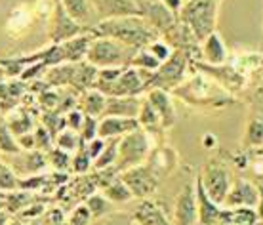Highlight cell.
<instances>
[{
	"instance_id": "obj_19",
	"label": "cell",
	"mask_w": 263,
	"mask_h": 225,
	"mask_svg": "<svg viewBox=\"0 0 263 225\" xmlns=\"http://www.w3.org/2000/svg\"><path fill=\"white\" fill-rule=\"evenodd\" d=\"M139 128L138 119H126V117H101L98 124V138L111 139L122 138L128 132Z\"/></svg>"
},
{
	"instance_id": "obj_47",
	"label": "cell",
	"mask_w": 263,
	"mask_h": 225,
	"mask_svg": "<svg viewBox=\"0 0 263 225\" xmlns=\"http://www.w3.org/2000/svg\"><path fill=\"white\" fill-rule=\"evenodd\" d=\"M103 145H105V139L96 138V139H92V141H88V143H84V149H86V153L90 155V159L96 160V159L99 157V153H101V149H103Z\"/></svg>"
},
{
	"instance_id": "obj_17",
	"label": "cell",
	"mask_w": 263,
	"mask_h": 225,
	"mask_svg": "<svg viewBox=\"0 0 263 225\" xmlns=\"http://www.w3.org/2000/svg\"><path fill=\"white\" fill-rule=\"evenodd\" d=\"M145 98L147 101L155 107L157 115L160 117V122H162V128H170L176 122V107H174V101H172L170 92L166 90H160V88H151L145 92Z\"/></svg>"
},
{
	"instance_id": "obj_56",
	"label": "cell",
	"mask_w": 263,
	"mask_h": 225,
	"mask_svg": "<svg viewBox=\"0 0 263 225\" xmlns=\"http://www.w3.org/2000/svg\"><path fill=\"white\" fill-rule=\"evenodd\" d=\"M216 2H217V4H219V2H221V0H216Z\"/></svg>"
},
{
	"instance_id": "obj_43",
	"label": "cell",
	"mask_w": 263,
	"mask_h": 225,
	"mask_svg": "<svg viewBox=\"0 0 263 225\" xmlns=\"http://www.w3.org/2000/svg\"><path fill=\"white\" fill-rule=\"evenodd\" d=\"M52 147H53V136L42 124H36V128H34V149L48 153Z\"/></svg>"
},
{
	"instance_id": "obj_9",
	"label": "cell",
	"mask_w": 263,
	"mask_h": 225,
	"mask_svg": "<svg viewBox=\"0 0 263 225\" xmlns=\"http://www.w3.org/2000/svg\"><path fill=\"white\" fill-rule=\"evenodd\" d=\"M139 8V15L143 17L158 34L166 33L176 20L178 13H174L168 6H164L160 0H136Z\"/></svg>"
},
{
	"instance_id": "obj_53",
	"label": "cell",
	"mask_w": 263,
	"mask_h": 225,
	"mask_svg": "<svg viewBox=\"0 0 263 225\" xmlns=\"http://www.w3.org/2000/svg\"><path fill=\"white\" fill-rule=\"evenodd\" d=\"M0 208H6V191H0Z\"/></svg>"
},
{
	"instance_id": "obj_12",
	"label": "cell",
	"mask_w": 263,
	"mask_h": 225,
	"mask_svg": "<svg viewBox=\"0 0 263 225\" xmlns=\"http://www.w3.org/2000/svg\"><path fill=\"white\" fill-rule=\"evenodd\" d=\"M195 195H197V208H198V221L200 225H225L229 208L223 204H217L206 195L198 178L195 179Z\"/></svg>"
},
{
	"instance_id": "obj_7",
	"label": "cell",
	"mask_w": 263,
	"mask_h": 225,
	"mask_svg": "<svg viewBox=\"0 0 263 225\" xmlns=\"http://www.w3.org/2000/svg\"><path fill=\"white\" fill-rule=\"evenodd\" d=\"M120 179L130 189L134 199L141 200V199H149L153 193L157 191L160 176L147 162H143V164L134 166V168H128L124 172H120Z\"/></svg>"
},
{
	"instance_id": "obj_2",
	"label": "cell",
	"mask_w": 263,
	"mask_h": 225,
	"mask_svg": "<svg viewBox=\"0 0 263 225\" xmlns=\"http://www.w3.org/2000/svg\"><path fill=\"white\" fill-rule=\"evenodd\" d=\"M217 8L219 4L216 0H183L178 17L191 29V33L200 42L216 31Z\"/></svg>"
},
{
	"instance_id": "obj_11",
	"label": "cell",
	"mask_w": 263,
	"mask_h": 225,
	"mask_svg": "<svg viewBox=\"0 0 263 225\" xmlns=\"http://www.w3.org/2000/svg\"><path fill=\"white\" fill-rule=\"evenodd\" d=\"M172 225H200V221H198L195 185H189V183H187V185L181 187V191L178 193L176 204H174Z\"/></svg>"
},
{
	"instance_id": "obj_36",
	"label": "cell",
	"mask_w": 263,
	"mask_h": 225,
	"mask_svg": "<svg viewBox=\"0 0 263 225\" xmlns=\"http://www.w3.org/2000/svg\"><path fill=\"white\" fill-rule=\"evenodd\" d=\"M259 218L256 208H229L225 225H257Z\"/></svg>"
},
{
	"instance_id": "obj_25",
	"label": "cell",
	"mask_w": 263,
	"mask_h": 225,
	"mask_svg": "<svg viewBox=\"0 0 263 225\" xmlns=\"http://www.w3.org/2000/svg\"><path fill=\"white\" fill-rule=\"evenodd\" d=\"M96 74H98V67H93L92 63L88 61H80V63H74V69H72V79L69 86L77 92H86V90H92L93 82H96Z\"/></svg>"
},
{
	"instance_id": "obj_3",
	"label": "cell",
	"mask_w": 263,
	"mask_h": 225,
	"mask_svg": "<svg viewBox=\"0 0 263 225\" xmlns=\"http://www.w3.org/2000/svg\"><path fill=\"white\" fill-rule=\"evenodd\" d=\"M138 50L126 46L122 42L109 36H93L86 61L98 69L107 67H130L132 58Z\"/></svg>"
},
{
	"instance_id": "obj_15",
	"label": "cell",
	"mask_w": 263,
	"mask_h": 225,
	"mask_svg": "<svg viewBox=\"0 0 263 225\" xmlns=\"http://www.w3.org/2000/svg\"><path fill=\"white\" fill-rule=\"evenodd\" d=\"M145 73L147 71H139L132 65L126 67L115 82L111 96H145Z\"/></svg>"
},
{
	"instance_id": "obj_31",
	"label": "cell",
	"mask_w": 263,
	"mask_h": 225,
	"mask_svg": "<svg viewBox=\"0 0 263 225\" xmlns=\"http://www.w3.org/2000/svg\"><path fill=\"white\" fill-rule=\"evenodd\" d=\"M101 193L105 195L107 199L111 200L112 204H124V202H130V200H134V195H132L130 189L126 187L124 181L120 179V174H119V178L112 179L105 189H101Z\"/></svg>"
},
{
	"instance_id": "obj_55",
	"label": "cell",
	"mask_w": 263,
	"mask_h": 225,
	"mask_svg": "<svg viewBox=\"0 0 263 225\" xmlns=\"http://www.w3.org/2000/svg\"><path fill=\"white\" fill-rule=\"evenodd\" d=\"M257 225H263V221H259V223H257Z\"/></svg>"
},
{
	"instance_id": "obj_18",
	"label": "cell",
	"mask_w": 263,
	"mask_h": 225,
	"mask_svg": "<svg viewBox=\"0 0 263 225\" xmlns=\"http://www.w3.org/2000/svg\"><path fill=\"white\" fill-rule=\"evenodd\" d=\"M99 21L124 15H139V8L136 0H92Z\"/></svg>"
},
{
	"instance_id": "obj_22",
	"label": "cell",
	"mask_w": 263,
	"mask_h": 225,
	"mask_svg": "<svg viewBox=\"0 0 263 225\" xmlns=\"http://www.w3.org/2000/svg\"><path fill=\"white\" fill-rule=\"evenodd\" d=\"M92 39L93 34L90 31H84V33L61 42L63 61L65 63H80V61H84L86 55H88V50H90V44H92Z\"/></svg>"
},
{
	"instance_id": "obj_8",
	"label": "cell",
	"mask_w": 263,
	"mask_h": 225,
	"mask_svg": "<svg viewBox=\"0 0 263 225\" xmlns=\"http://www.w3.org/2000/svg\"><path fill=\"white\" fill-rule=\"evenodd\" d=\"M84 27H80L65 12V8L61 6L60 0H53V10L52 15H50V27H48V39H50V42L52 44H61V42L84 33Z\"/></svg>"
},
{
	"instance_id": "obj_1",
	"label": "cell",
	"mask_w": 263,
	"mask_h": 225,
	"mask_svg": "<svg viewBox=\"0 0 263 225\" xmlns=\"http://www.w3.org/2000/svg\"><path fill=\"white\" fill-rule=\"evenodd\" d=\"M93 36H109L134 48L141 50L147 48L153 40H157L160 34L153 29L141 15H124V17H111L101 20L90 29Z\"/></svg>"
},
{
	"instance_id": "obj_42",
	"label": "cell",
	"mask_w": 263,
	"mask_h": 225,
	"mask_svg": "<svg viewBox=\"0 0 263 225\" xmlns=\"http://www.w3.org/2000/svg\"><path fill=\"white\" fill-rule=\"evenodd\" d=\"M92 225H136L132 219V214L122 210H111L101 218H93Z\"/></svg>"
},
{
	"instance_id": "obj_37",
	"label": "cell",
	"mask_w": 263,
	"mask_h": 225,
	"mask_svg": "<svg viewBox=\"0 0 263 225\" xmlns=\"http://www.w3.org/2000/svg\"><path fill=\"white\" fill-rule=\"evenodd\" d=\"M48 157V166H50V170H55V172H69L71 170V159L72 155L71 153L63 151L60 147L53 145L50 151L46 153Z\"/></svg>"
},
{
	"instance_id": "obj_45",
	"label": "cell",
	"mask_w": 263,
	"mask_h": 225,
	"mask_svg": "<svg viewBox=\"0 0 263 225\" xmlns=\"http://www.w3.org/2000/svg\"><path fill=\"white\" fill-rule=\"evenodd\" d=\"M98 124H99V119L84 115L82 126H80V130H79V136L84 143H88V141H92V139L98 138Z\"/></svg>"
},
{
	"instance_id": "obj_29",
	"label": "cell",
	"mask_w": 263,
	"mask_h": 225,
	"mask_svg": "<svg viewBox=\"0 0 263 225\" xmlns=\"http://www.w3.org/2000/svg\"><path fill=\"white\" fill-rule=\"evenodd\" d=\"M126 67H107V69H98V74H96V82H93V90L105 93V96H111L112 86L119 79L122 71Z\"/></svg>"
},
{
	"instance_id": "obj_24",
	"label": "cell",
	"mask_w": 263,
	"mask_h": 225,
	"mask_svg": "<svg viewBox=\"0 0 263 225\" xmlns=\"http://www.w3.org/2000/svg\"><path fill=\"white\" fill-rule=\"evenodd\" d=\"M4 119H6L10 130L15 134V138L21 136V134L33 132L34 128H36V120H34L33 113H31V109L25 105H17L15 109L6 113Z\"/></svg>"
},
{
	"instance_id": "obj_54",
	"label": "cell",
	"mask_w": 263,
	"mask_h": 225,
	"mask_svg": "<svg viewBox=\"0 0 263 225\" xmlns=\"http://www.w3.org/2000/svg\"><path fill=\"white\" fill-rule=\"evenodd\" d=\"M53 225H65V221H61V223H53Z\"/></svg>"
},
{
	"instance_id": "obj_48",
	"label": "cell",
	"mask_w": 263,
	"mask_h": 225,
	"mask_svg": "<svg viewBox=\"0 0 263 225\" xmlns=\"http://www.w3.org/2000/svg\"><path fill=\"white\" fill-rule=\"evenodd\" d=\"M17 143H20L21 151H31V149H34V130L33 132H27V134L17 136Z\"/></svg>"
},
{
	"instance_id": "obj_30",
	"label": "cell",
	"mask_w": 263,
	"mask_h": 225,
	"mask_svg": "<svg viewBox=\"0 0 263 225\" xmlns=\"http://www.w3.org/2000/svg\"><path fill=\"white\" fill-rule=\"evenodd\" d=\"M119 139L120 138H111L105 139V145L99 153V157L93 160V170H101V168H111L117 164L119 159Z\"/></svg>"
},
{
	"instance_id": "obj_10",
	"label": "cell",
	"mask_w": 263,
	"mask_h": 225,
	"mask_svg": "<svg viewBox=\"0 0 263 225\" xmlns=\"http://www.w3.org/2000/svg\"><path fill=\"white\" fill-rule=\"evenodd\" d=\"M8 164L12 166V170L17 174V178H31L36 174L48 172L50 166H48V157L44 151L39 149H31V151H20L15 155H10Z\"/></svg>"
},
{
	"instance_id": "obj_52",
	"label": "cell",
	"mask_w": 263,
	"mask_h": 225,
	"mask_svg": "<svg viewBox=\"0 0 263 225\" xmlns=\"http://www.w3.org/2000/svg\"><path fill=\"white\" fill-rule=\"evenodd\" d=\"M12 214L8 212L6 208H0V225H8L10 221H12Z\"/></svg>"
},
{
	"instance_id": "obj_28",
	"label": "cell",
	"mask_w": 263,
	"mask_h": 225,
	"mask_svg": "<svg viewBox=\"0 0 263 225\" xmlns=\"http://www.w3.org/2000/svg\"><path fill=\"white\" fill-rule=\"evenodd\" d=\"M39 199H42L39 193L25 191V189H15V191L6 193V210L12 216H15V214H20L29 204L36 202Z\"/></svg>"
},
{
	"instance_id": "obj_38",
	"label": "cell",
	"mask_w": 263,
	"mask_h": 225,
	"mask_svg": "<svg viewBox=\"0 0 263 225\" xmlns=\"http://www.w3.org/2000/svg\"><path fill=\"white\" fill-rule=\"evenodd\" d=\"M132 67H136L139 71H147V73H153V71H157L158 67H160V61L153 55L147 48H141L138 52L134 53V58H132Z\"/></svg>"
},
{
	"instance_id": "obj_27",
	"label": "cell",
	"mask_w": 263,
	"mask_h": 225,
	"mask_svg": "<svg viewBox=\"0 0 263 225\" xmlns=\"http://www.w3.org/2000/svg\"><path fill=\"white\" fill-rule=\"evenodd\" d=\"M138 122H139V128H143L149 136L164 130V128H162V122H160V117L157 115L155 107L147 101L145 96H143V101H141V107H139V113H138Z\"/></svg>"
},
{
	"instance_id": "obj_26",
	"label": "cell",
	"mask_w": 263,
	"mask_h": 225,
	"mask_svg": "<svg viewBox=\"0 0 263 225\" xmlns=\"http://www.w3.org/2000/svg\"><path fill=\"white\" fill-rule=\"evenodd\" d=\"M105 101L107 96L105 93L98 92V90H86V92L80 93L79 98V109L88 117H96V119H101L103 117V111H105Z\"/></svg>"
},
{
	"instance_id": "obj_21",
	"label": "cell",
	"mask_w": 263,
	"mask_h": 225,
	"mask_svg": "<svg viewBox=\"0 0 263 225\" xmlns=\"http://www.w3.org/2000/svg\"><path fill=\"white\" fill-rule=\"evenodd\" d=\"M200 61H204L206 65H223L227 61V48L217 29L200 40Z\"/></svg>"
},
{
	"instance_id": "obj_39",
	"label": "cell",
	"mask_w": 263,
	"mask_h": 225,
	"mask_svg": "<svg viewBox=\"0 0 263 225\" xmlns=\"http://www.w3.org/2000/svg\"><path fill=\"white\" fill-rule=\"evenodd\" d=\"M93 170V160L90 159V155L86 153L84 145L80 147L79 151L72 153L71 159V172L74 176H82V174H88Z\"/></svg>"
},
{
	"instance_id": "obj_33",
	"label": "cell",
	"mask_w": 263,
	"mask_h": 225,
	"mask_svg": "<svg viewBox=\"0 0 263 225\" xmlns=\"http://www.w3.org/2000/svg\"><path fill=\"white\" fill-rule=\"evenodd\" d=\"M53 145L72 155V153L79 151L80 147L84 145V141L80 139L79 132H74V130H71V128H65V130H61V132L53 138Z\"/></svg>"
},
{
	"instance_id": "obj_35",
	"label": "cell",
	"mask_w": 263,
	"mask_h": 225,
	"mask_svg": "<svg viewBox=\"0 0 263 225\" xmlns=\"http://www.w3.org/2000/svg\"><path fill=\"white\" fill-rule=\"evenodd\" d=\"M244 145L246 147H263V117H254L248 120L244 132Z\"/></svg>"
},
{
	"instance_id": "obj_49",
	"label": "cell",
	"mask_w": 263,
	"mask_h": 225,
	"mask_svg": "<svg viewBox=\"0 0 263 225\" xmlns=\"http://www.w3.org/2000/svg\"><path fill=\"white\" fill-rule=\"evenodd\" d=\"M8 225H50V221H48L46 212H44L39 219H34V221H23V219L12 218V221H10Z\"/></svg>"
},
{
	"instance_id": "obj_6",
	"label": "cell",
	"mask_w": 263,
	"mask_h": 225,
	"mask_svg": "<svg viewBox=\"0 0 263 225\" xmlns=\"http://www.w3.org/2000/svg\"><path fill=\"white\" fill-rule=\"evenodd\" d=\"M197 178L202 189L206 191V195L217 204H223L225 197L231 189V183H233L229 168L219 159H210L204 164L202 172L198 174Z\"/></svg>"
},
{
	"instance_id": "obj_44",
	"label": "cell",
	"mask_w": 263,
	"mask_h": 225,
	"mask_svg": "<svg viewBox=\"0 0 263 225\" xmlns=\"http://www.w3.org/2000/svg\"><path fill=\"white\" fill-rule=\"evenodd\" d=\"M147 50H149V52H151L153 55L160 61V63H164L166 60H170V55L174 53V50H172L170 44H168L164 39H160V36H158L157 40H153L151 44L147 46Z\"/></svg>"
},
{
	"instance_id": "obj_16",
	"label": "cell",
	"mask_w": 263,
	"mask_h": 225,
	"mask_svg": "<svg viewBox=\"0 0 263 225\" xmlns=\"http://www.w3.org/2000/svg\"><path fill=\"white\" fill-rule=\"evenodd\" d=\"M143 96H107L103 117H126L138 119Z\"/></svg>"
},
{
	"instance_id": "obj_4",
	"label": "cell",
	"mask_w": 263,
	"mask_h": 225,
	"mask_svg": "<svg viewBox=\"0 0 263 225\" xmlns=\"http://www.w3.org/2000/svg\"><path fill=\"white\" fill-rule=\"evenodd\" d=\"M193 63L189 60V55L183 52L174 50L170 55V60H166L164 63H160L157 71L153 73H145V88H160V90H176L183 84V80L187 79V65Z\"/></svg>"
},
{
	"instance_id": "obj_32",
	"label": "cell",
	"mask_w": 263,
	"mask_h": 225,
	"mask_svg": "<svg viewBox=\"0 0 263 225\" xmlns=\"http://www.w3.org/2000/svg\"><path fill=\"white\" fill-rule=\"evenodd\" d=\"M84 204L88 206V210L92 212L93 218H101L112 210V202L101 191H93L92 195H88L84 199Z\"/></svg>"
},
{
	"instance_id": "obj_20",
	"label": "cell",
	"mask_w": 263,
	"mask_h": 225,
	"mask_svg": "<svg viewBox=\"0 0 263 225\" xmlns=\"http://www.w3.org/2000/svg\"><path fill=\"white\" fill-rule=\"evenodd\" d=\"M61 6L65 8V12L77 21L80 27H84L86 31H90L99 21L96 8L92 6V0H60Z\"/></svg>"
},
{
	"instance_id": "obj_13",
	"label": "cell",
	"mask_w": 263,
	"mask_h": 225,
	"mask_svg": "<svg viewBox=\"0 0 263 225\" xmlns=\"http://www.w3.org/2000/svg\"><path fill=\"white\" fill-rule=\"evenodd\" d=\"M257 199H259L257 183L246 178H237L231 183L223 206H227V208H256Z\"/></svg>"
},
{
	"instance_id": "obj_51",
	"label": "cell",
	"mask_w": 263,
	"mask_h": 225,
	"mask_svg": "<svg viewBox=\"0 0 263 225\" xmlns=\"http://www.w3.org/2000/svg\"><path fill=\"white\" fill-rule=\"evenodd\" d=\"M259 187V199H257V204H256V214L259 221H263V185H257Z\"/></svg>"
},
{
	"instance_id": "obj_34",
	"label": "cell",
	"mask_w": 263,
	"mask_h": 225,
	"mask_svg": "<svg viewBox=\"0 0 263 225\" xmlns=\"http://www.w3.org/2000/svg\"><path fill=\"white\" fill-rule=\"evenodd\" d=\"M20 143H17V138H15V134L10 130V126H8L6 119L4 117H0V153H4V155H15V153H20Z\"/></svg>"
},
{
	"instance_id": "obj_41",
	"label": "cell",
	"mask_w": 263,
	"mask_h": 225,
	"mask_svg": "<svg viewBox=\"0 0 263 225\" xmlns=\"http://www.w3.org/2000/svg\"><path fill=\"white\" fill-rule=\"evenodd\" d=\"M92 221L93 216L84 202H79L69 212V216H65V225H92Z\"/></svg>"
},
{
	"instance_id": "obj_46",
	"label": "cell",
	"mask_w": 263,
	"mask_h": 225,
	"mask_svg": "<svg viewBox=\"0 0 263 225\" xmlns=\"http://www.w3.org/2000/svg\"><path fill=\"white\" fill-rule=\"evenodd\" d=\"M82 120H84V113L80 111L79 107H74V109H71V111L65 113L67 128H71V130H74V132H79V130H80Z\"/></svg>"
},
{
	"instance_id": "obj_23",
	"label": "cell",
	"mask_w": 263,
	"mask_h": 225,
	"mask_svg": "<svg viewBox=\"0 0 263 225\" xmlns=\"http://www.w3.org/2000/svg\"><path fill=\"white\" fill-rule=\"evenodd\" d=\"M36 17L34 15V10L31 6H27V4H20V6H15L10 12L8 15V21H6V34L8 36H12V39H17L21 34L25 33L27 29L31 27L33 20Z\"/></svg>"
},
{
	"instance_id": "obj_5",
	"label": "cell",
	"mask_w": 263,
	"mask_h": 225,
	"mask_svg": "<svg viewBox=\"0 0 263 225\" xmlns=\"http://www.w3.org/2000/svg\"><path fill=\"white\" fill-rule=\"evenodd\" d=\"M151 155V139L143 128H136L119 139V159L115 168L124 172L128 168L143 164Z\"/></svg>"
},
{
	"instance_id": "obj_40",
	"label": "cell",
	"mask_w": 263,
	"mask_h": 225,
	"mask_svg": "<svg viewBox=\"0 0 263 225\" xmlns=\"http://www.w3.org/2000/svg\"><path fill=\"white\" fill-rule=\"evenodd\" d=\"M15 189H20V178H17V174L12 170V166L4 162V160H0V191H15Z\"/></svg>"
},
{
	"instance_id": "obj_14",
	"label": "cell",
	"mask_w": 263,
	"mask_h": 225,
	"mask_svg": "<svg viewBox=\"0 0 263 225\" xmlns=\"http://www.w3.org/2000/svg\"><path fill=\"white\" fill-rule=\"evenodd\" d=\"M132 219L136 225H172V219L164 208L151 199L139 200L132 210Z\"/></svg>"
},
{
	"instance_id": "obj_50",
	"label": "cell",
	"mask_w": 263,
	"mask_h": 225,
	"mask_svg": "<svg viewBox=\"0 0 263 225\" xmlns=\"http://www.w3.org/2000/svg\"><path fill=\"white\" fill-rule=\"evenodd\" d=\"M164 6H168L174 13H179L181 6H183V0H160Z\"/></svg>"
}]
</instances>
